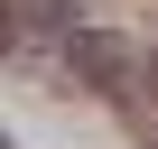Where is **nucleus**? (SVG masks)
Masks as SVG:
<instances>
[{
  "mask_svg": "<svg viewBox=\"0 0 158 149\" xmlns=\"http://www.w3.org/2000/svg\"><path fill=\"white\" fill-rule=\"evenodd\" d=\"M149 103H158V56H149Z\"/></svg>",
  "mask_w": 158,
  "mask_h": 149,
  "instance_id": "2",
  "label": "nucleus"
},
{
  "mask_svg": "<svg viewBox=\"0 0 158 149\" xmlns=\"http://www.w3.org/2000/svg\"><path fill=\"white\" fill-rule=\"evenodd\" d=\"M74 28V0H19V37H56Z\"/></svg>",
  "mask_w": 158,
  "mask_h": 149,
  "instance_id": "1",
  "label": "nucleus"
}]
</instances>
